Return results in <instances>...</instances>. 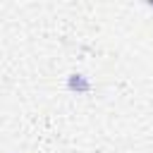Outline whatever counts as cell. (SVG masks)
Listing matches in <instances>:
<instances>
[{
    "label": "cell",
    "mask_w": 153,
    "mask_h": 153,
    "mask_svg": "<svg viewBox=\"0 0 153 153\" xmlns=\"http://www.w3.org/2000/svg\"><path fill=\"white\" fill-rule=\"evenodd\" d=\"M91 88H93V84H91V79H88L86 74L74 72V74L67 76V91H72V93H76V96H84V93H88Z\"/></svg>",
    "instance_id": "6da1fadb"
}]
</instances>
